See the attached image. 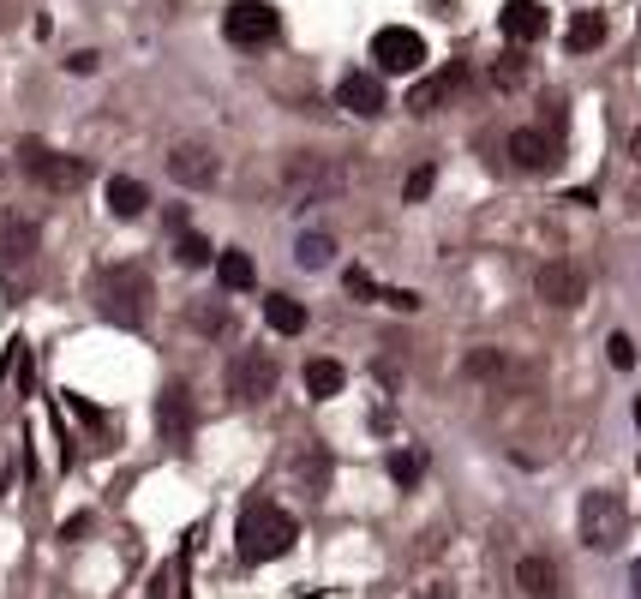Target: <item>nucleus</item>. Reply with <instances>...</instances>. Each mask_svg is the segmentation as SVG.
I'll return each mask as SVG.
<instances>
[{"label": "nucleus", "mask_w": 641, "mask_h": 599, "mask_svg": "<svg viewBox=\"0 0 641 599\" xmlns=\"http://www.w3.org/2000/svg\"><path fill=\"white\" fill-rule=\"evenodd\" d=\"M294 540H300V522H294L282 504H270V498H252V504L240 510L234 546H240V558H246V564H270V558L294 552Z\"/></svg>", "instance_id": "obj_1"}, {"label": "nucleus", "mask_w": 641, "mask_h": 599, "mask_svg": "<svg viewBox=\"0 0 641 599\" xmlns=\"http://www.w3.org/2000/svg\"><path fill=\"white\" fill-rule=\"evenodd\" d=\"M96 306H102L108 324L138 330V324L150 318V306H156V282H150V270H138V264H108V270L96 276Z\"/></svg>", "instance_id": "obj_2"}, {"label": "nucleus", "mask_w": 641, "mask_h": 599, "mask_svg": "<svg viewBox=\"0 0 641 599\" xmlns=\"http://www.w3.org/2000/svg\"><path fill=\"white\" fill-rule=\"evenodd\" d=\"M342 186H348V174H342V162H336V156L294 150V156L282 162V198H288L294 210H306V204H330Z\"/></svg>", "instance_id": "obj_3"}, {"label": "nucleus", "mask_w": 641, "mask_h": 599, "mask_svg": "<svg viewBox=\"0 0 641 599\" xmlns=\"http://www.w3.org/2000/svg\"><path fill=\"white\" fill-rule=\"evenodd\" d=\"M222 384H228V396H234L240 408H258V402H270V396H276L282 366H276V354H264V348H240V354L228 360Z\"/></svg>", "instance_id": "obj_4"}, {"label": "nucleus", "mask_w": 641, "mask_h": 599, "mask_svg": "<svg viewBox=\"0 0 641 599\" xmlns=\"http://www.w3.org/2000/svg\"><path fill=\"white\" fill-rule=\"evenodd\" d=\"M624 528H630V504H624V492L594 486V492L582 498V546H588V552H618Z\"/></svg>", "instance_id": "obj_5"}, {"label": "nucleus", "mask_w": 641, "mask_h": 599, "mask_svg": "<svg viewBox=\"0 0 641 599\" xmlns=\"http://www.w3.org/2000/svg\"><path fill=\"white\" fill-rule=\"evenodd\" d=\"M558 156H564V108H552L540 126H522V132L510 138V162H516L522 174H552Z\"/></svg>", "instance_id": "obj_6"}, {"label": "nucleus", "mask_w": 641, "mask_h": 599, "mask_svg": "<svg viewBox=\"0 0 641 599\" xmlns=\"http://www.w3.org/2000/svg\"><path fill=\"white\" fill-rule=\"evenodd\" d=\"M18 168L42 186V192H78L84 180H90V162L84 156H66V150H48V144H24L18 150Z\"/></svg>", "instance_id": "obj_7"}, {"label": "nucleus", "mask_w": 641, "mask_h": 599, "mask_svg": "<svg viewBox=\"0 0 641 599\" xmlns=\"http://www.w3.org/2000/svg\"><path fill=\"white\" fill-rule=\"evenodd\" d=\"M222 36L240 42V48H270V42L282 36V12H276L270 0H234V6L222 12Z\"/></svg>", "instance_id": "obj_8"}, {"label": "nucleus", "mask_w": 641, "mask_h": 599, "mask_svg": "<svg viewBox=\"0 0 641 599\" xmlns=\"http://www.w3.org/2000/svg\"><path fill=\"white\" fill-rule=\"evenodd\" d=\"M372 60H378V72H420L426 66V36L408 30V24H384L372 36Z\"/></svg>", "instance_id": "obj_9"}, {"label": "nucleus", "mask_w": 641, "mask_h": 599, "mask_svg": "<svg viewBox=\"0 0 641 599\" xmlns=\"http://www.w3.org/2000/svg\"><path fill=\"white\" fill-rule=\"evenodd\" d=\"M468 84H474V72H468L462 60H450V66L426 72V78L408 90V108H414V114H444V108H450V102H456Z\"/></svg>", "instance_id": "obj_10"}, {"label": "nucleus", "mask_w": 641, "mask_h": 599, "mask_svg": "<svg viewBox=\"0 0 641 599\" xmlns=\"http://www.w3.org/2000/svg\"><path fill=\"white\" fill-rule=\"evenodd\" d=\"M534 288H540V300H546V306L576 312V306L588 300V270H582V264H570V258H546V264L534 270Z\"/></svg>", "instance_id": "obj_11"}, {"label": "nucleus", "mask_w": 641, "mask_h": 599, "mask_svg": "<svg viewBox=\"0 0 641 599\" xmlns=\"http://www.w3.org/2000/svg\"><path fill=\"white\" fill-rule=\"evenodd\" d=\"M168 174H174L186 192H210V186L222 180V162H216V150H210V144L186 138V144H174V150H168Z\"/></svg>", "instance_id": "obj_12"}, {"label": "nucleus", "mask_w": 641, "mask_h": 599, "mask_svg": "<svg viewBox=\"0 0 641 599\" xmlns=\"http://www.w3.org/2000/svg\"><path fill=\"white\" fill-rule=\"evenodd\" d=\"M192 426H198V414H192V390H186V384H168V390L156 396V432H162L168 444H186Z\"/></svg>", "instance_id": "obj_13"}, {"label": "nucleus", "mask_w": 641, "mask_h": 599, "mask_svg": "<svg viewBox=\"0 0 641 599\" xmlns=\"http://www.w3.org/2000/svg\"><path fill=\"white\" fill-rule=\"evenodd\" d=\"M336 108H348V114H360V120H372V114H384V84H378V72H342V84H336Z\"/></svg>", "instance_id": "obj_14"}, {"label": "nucleus", "mask_w": 641, "mask_h": 599, "mask_svg": "<svg viewBox=\"0 0 641 599\" xmlns=\"http://www.w3.org/2000/svg\"><path fill=\"white\" fill-rule=\"evenodd\" d=\"M42 246V228L24 210H0V264H30Z\"/></svg>", "instance_id": "obj_15"}, {"label": "nucleus", "mask_w": 641, "mask_h": 599, "mask_svg": "<svg viewBox=\"0 0 641 599\" xmlns=\"http://www.w3.org/2000/svg\"><path fill=\"white\" fill-rule=\"evenodd\" d=\"M498 24H504V36H510V42H522V48H528V42H540V36H546V6H540V0H510V6L498 12Z\"/></svg>", "instance_id": "obj_16"}, {"label": "nucleus", "mask_w": 641, "mask_h": 599, "mask_svg": "<svg viewBox=\"0 0 641 599\" xmlns=\"http://www.w3.org/2000/svg\"><path fill=\"white\" fill-rule=\"evenodd\" d=\"M108 210H114L120 222H138V216L150 210V186L132 180V174H114V180H108Z\"/></svg>", "instance_id": "obj_17"}, {"label": "nucleus", "mask_w": 641, "mask_h": 599, "mask_svg": "<svg viewBox=\"0 0 641 599\" xmlns=\"http://www.w3.org/2000/svg\"><path fill=\"white\" fill-rule=\"evenodd\" d=\"M516 588L528 599H564L558 594L564 582H558V564H552V558H522V564H516Z\"/></svg>", "instance_id": "obj_18"}, {"label": "nucleus", "mask_w": 641, "mask_h": 599, "mask_svg": "<svg viewBox=\"0 0 641 599\" xmlns=\"http://www.w3.org/2000/svg\"><path fill=\"white\" fill-rule=\"evenodd\" d=\"M606 30H612L606 12H576L570 30H564V48H570V54H594V48L606 42Z\"/></svg>", "instance_id": "obj_19"}, {"label": "nucleus", "mask_w": 641, "mask_h": 599, "mask_svg": "<svg viewBox=\"0 0 641 599\" xmlns=\"http://www.w3.org/2000/svg\"><path fill=\"white\" fill-rule=\"evenodd\" d=\"M216 282H222L228 294H246V288L258 282V264H252L240 246H234V252H216Z\"/></svg>", "instance_id": "obj_20"}, {"label": "nucleus", "mask_w": 641, "mask_h": 599, "mask_svg": "<svg viewBox=\"0 0 641 599\" xmlns=\"http://www.w3.org/2000/svg\"><path fill=\"white\" fill-rule=\"evenodd\" d=\"M264 324L282 330V336H300V330H306V306L288 300V294H270V300H264Z\"/></svg>", "instance_id": "obj_21"}, {"label": "nucleus", "mask_w": 641, "mask_h": 599, "mask_svg": "<svg viewBox=\"0 0 641 599\" xmlns=\"http://www.w3.org/2000/svg\"><path fill=\"white\" fill-rule=\"evenodd\" d=\"M348 384V372L336 366V360H306V396H318V402H330L336 390Z\"/></svg>", "instance_id": "obj_22"}, {"label": "nucleus", "mask_w": 641, "mask_h": 599, "mask_svg": "<svg viewBox=\"0 0 641 599\" xmlns=\"http://www.w3.org/2000/svg\"><path fill=\"white\" fill-rule=\"evenodd\" d=\"M528 72H534V66H528V54H522V48H510V54H498L492 84H498V90H522V84H528Z\"/></svg>", "instance_id": "obj_23"}, {"label": "nucleus", "mask_w": 641, "mask_h": 599, "mask_svg": "<svg viewBox=\"0 0 641 599\" xmlns=\"http://www.w3.org/2000/svg\"><path fill=\"white\" fill-rule=\"evenodd\" d=\"M174 258H180L186 270H204V264H216V246H210L204 234H192V228H186V234L174 240Z\"/></svg>", "instance_id": "obj_24"}, {"label": "nucleus", "mask_w": 641, "mask_h": 599, "mask_svg": "<svg viewBox=\"0 0 641 599\" xmlns=\"http://www.w3.org/2000/svg\"><path fill=\"white\" fill-rule=\"evenodd\" d=\"M330 252H336V240H330V234H300L294 264H300V270H324V264H330Z\"/></svg>", "instance_id": "obj_25"}, {"label": "nucleus", "mask_w": 641, "mask_h": 599, "mask_svg": "<svg viewBox=\"0 0 641 599\" xmlns=\"http://www.w3.org/2000/svg\"><path fill=\"white\" fill-rule=\"evenodd\" d=\"M228 324H234V318H228L222 300H198V306H192V330H204V336H228Z\"/></svg>", "instance_id": "obj_26"}, {"label": "nucleus", "mask_w": 641, "mask_h": 599, "mask_svg": "<svg viewBox=\"0 0 641 599\" xmlns=\"http://www.w3.org/2000/svg\"><path fill=\"white\" fill-rule=\"evenodd\" d=\"M420 474H426V456L420 450H390V480L408 492V486H420Z\"/></svg>", "instance_id": "obj_27"}, {"label": "nucleus", "mask_w": 641, "mask_h": 599, "mask_svg": "<svg viewBox=\"0 0 641 599\" xmlns=\"http://www.w3.org/2000/svg\"><path fill=\"white\" fill-rule=\"evenodd\" d=\"M300 474H306V486H312V498H318V492L330 486V456H324L318 444H306V450H300Z\"/></svg>", "instance_id": "obj_28"}, {"label": "nucleus", "mask_w": 641, "mask_h": 599, "mask_svg": "<svg viewBox=\"0 0 641 599\" xmlns=\"http://www.w3.org/2000/svg\"><path fill=\"white\" fill-rule=\"evenodd\" d=\"M462 366H468V378H498V372H504V366H510V360H504V354H498V348H474V354H468V360H462Z\"/></svg>", "instance_id": "obj_29"}, {"label": "nucleus", "mask_w": 641, "mask_h": 599, "mask_svg": "<svg viewBox=\"0 0 641 599\" xmlns=\"http://www.w3.org/2000/svg\"><path fill=\"white\" fill-rule=\"evenodd\" d=\"M432 186H438V168H414V174L402 180V198H408V204H420Z\"/></svg>", "instance_id": "obj_30"}, {"label": "nucleus", "mask_w": 641, "mask_h": 599, "mask_svg": "<svg viewBox=\"0 0 641 599\" xmlns=\"http://www.w3.org/2000/svg\"><path fill=\"white\" fill-rule=\"evenodd\" d=\"M606 360H612L618 372H630V366H636V342H630V336H612V342H606Z\"/></svg>", "instance_id": "obj_31"}, {"label": "nucleus", "mask_w": 641, "mask_h": 599, "mask_svg": "<svg viewBox=\"0 0 641 599\" xmlns=\"http://www.w3.org/2000/svg\"><path fill=\"white\" fill-rule=\"evenodd\" d=\"M348 294H354V300H378V288H372V276H366L360 264L348 270Z\"/></svg>", "instance_id": "obj_32"}, {"label": "nucleus", "mask_w": 641, "mask_h": 599, "mask_svg": "<svg viewBox=\"0 0 641 599\" xmlns=\"http://www.w3.org/2000/svg\"><path fill=\"white\" fill-rule=\"evenodd\" d=\"M66 66H72V72H96V54H90V48H78V54H72Z\"/></svg>", "instance_id": "obj_33"}, {"label": "nucleus", "mask_w": 641, "mask_h": 599, "mask_svg": "<svg viewBox=\"0 0 641 599\" xmlns=\"http://www.w3.org/2000/svg\"><path fill=\"white\" fill-rule=\"evenodd\" d=\"M78 534H90V516H72V522L60 528V540H78Z\"/></svg>", "instance_id": "obj_34"}, {"label": "nucleus", "mask_w": 641, "mask_h": 599, "mask_svg": "<svg viewBox=\"0 0 641 599\" xmlns=\"http://www.w3.org/2000/svg\"><path fill=\"white\" fill-rule=\"evenodd\" d=\"M630 156H636V162H641V126H636V138H630Z\"/></svg>", "instance_id": "obj_35"}, {"label": "nucleus", "mask_w": 641, "mask_h": 599, "mask_svg": "<svg viewBox=\"0 0 641 599\" xmlns=\"http://www.w3.org/2000/svg\"><path fill=\"white\" fill-rule=\"evenodd\" d=\"M630 582H636V594H641V558H636V576H630Z\"/></svg>", "instance_id": "obj_36"}, {"label": "nucleus", "mask_w": 641, "mask_h": 599, "mask_svg": "<svg viewBox=\"0 0 641 599\" xmlns=\"http://www.w3.org/2000/svg\"><path fill=\"white\" fill-rule=\"evenodd\" d=\"M636 426H641V402H636Z\"/></svg>", "instance_id": "obj_37"}]
</instances>
